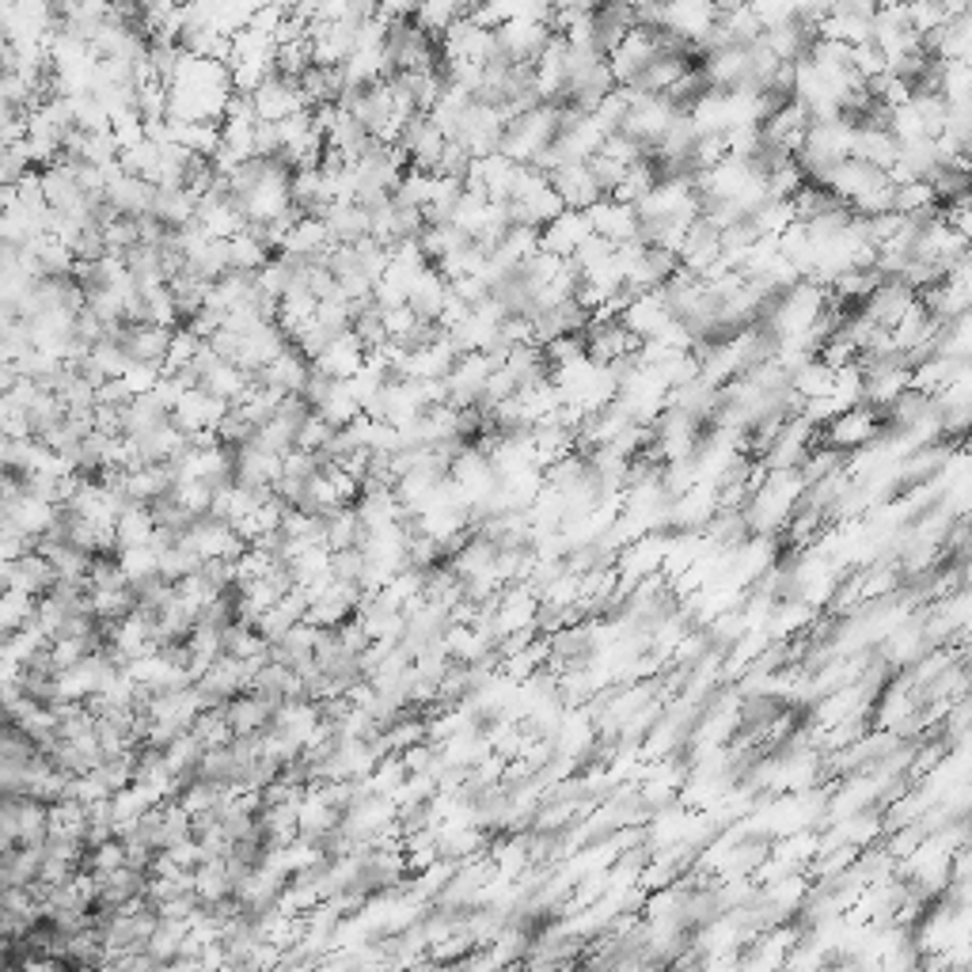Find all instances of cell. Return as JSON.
<instances>
[{
  "instance_id": "cell-9",
  "label": "cell",
  "mask_w": 972,
  "mask_h": 972,
  "mask_svg": "<svg viewBox=\"0 0 972 972\" xmlns=\"http://www.w3.org/2000/svg\"><path fill=\"white\" fill-rule=\"evenodd\" d=\"M251 103H255L259 122H281V118L308 111L304 92L293 77H281V72H270L267 80L251 92Z\"/></svg>"
},
{
  "instance_id": "cell-22",
  "label": "cell",
  "mask_w": 972,
  "mask_h": 972,
  "mask_svg": "<svg viewBox=\"0 0 972 972\" xmlns=\"http://www.w3.org/2000/svg\"><path fill=\"white\" fill-rule=\"evenodd\" d=\"M444 297H449V278L441 274L438 267H422L411 281V289H407V308L418 315V320L425 323H438L441 308H444Z\"/></svg>"
},
{
  "instance_id": "cell-31",
  "label": "cell",
  "mask_w": 972,
  "mask_h": 972,
  "mask_svg": "<svg viewBox=\"0 0 972 972\" xmlns=\"http://www.w3.org/2000/svg\"><path fill=\"white\" fill-rule=\"evenodd\" d=\"M152 535H157V521H152L149 505L130 502L122 513H118V521H114V551L144 548V543H152Z\"/></svg>"
},
{
  "instance_id": "cell-43",
  "label": "cell",
  "mask_w": 972,
  "mask_h": 972,
  "mask_svg": "<svg viewBox=\"0 0 972 972\" xmlns=\"http://www.w3.org/2000/svg\"><path fill=\"white\" fill-rule=\"evenodd\" d=\"M281 152V138H278V122H259L255 126V157L270 160Z\"/></svg>"
},
{
  "instance_id": "cell-29",
  "label": "cell",
  "mask_w": 972,
  "mask_h": 972,
  "mask_svg": "<svg viewBox=\"0 0 972 972\" xmlns=\"http://www.w3.org/2000/svg\"><path fill=\"white\" fill-rule=\"evenodd\" d=\"M198 213V194L190 187H163L152 198V217L163 224V229H183V224L194 221Z\"/></svg>"
},
{
  "instance_id": "cell-25",
  "label": "cell",
  "mask_w": 972,
  "mask_h": 972,
  "mask_svg": "<svg viewBox=\"0 0 972 972\" xmlns=\"http://www.w3.org/2000/svg\"><path fill=\"white\" fill-rule=\"evenodd\" d=\"M224 718L232 725V738H251V733H262L274 718V703H267L255 692H236L232 699H224Z\"/></svg>"
},
{
  "instance_id": "cell-40",
  "label": "cell",
  "mask_w": 972,
  "mask_h": 972,
  "mask_svg": "<svg viewBox=\"0 0 972 972\" xmlns=\"http://www.w3.org/2000/svg\"><path fill=\"white\" fill-rule=\"evenodd\" d=\"M597 152H604L608 160H615V163H623V168H631V163H639V160H647V144H639L634 138H627L623 130H615V133H608V138L601 141V149Z\"/></svg>"
},
{
  "instance_id": "cell-14",
  "label": "cell",
  "mask_w": 972,
  "mask_h": 972,
  "mask_svg": "<svg viewBox=\"0 0 972 972\" xmlns=\"http://www.w3.org/2000/svg\"><path fill=\"white\" fill-rule=\"evenodd\" d=\"M589 236H593V224H589L585 209H562L559 217H551V221L540 229V251L570 259Z\"/></svg>"
},
{
  "instance_id": "cell-15",
  "label": "cell",
  "mask_w": 972,
  "mask_h": 972,
  "mask_svg": "<svg viewBox=\"0 0 972 972\" xmlns=\"http://www.w3.org/2000/svg\"><path fill=\"white\" fill-rule=\"evenodd\" d=\"M308 372H312V361L297 347H285L274 361H267V365L255 372V384L270 388V392L278 395H301Z\"/></svg>"
},
{
  "instance_id": "cell-23",
  "label": "cell",
  "mask_w": 972,
  "mask_h": 972,
  "mask_svg": "<svg viewBox=\"0 0 972 972\" xmlns=\"http://www.w3.org/2000/svg\"><path fill=\"white\" fill-rule=\"evenodd\" d=\"M669 315L672 312L665 304V293H661V289H647V293H634L631 301L623 304L620 323L634 334V339H650V334H658V327L665 323Z\"/></svg>"
},
{
  "instance_id": "cell-8",
  "label": "cell",
  "mask_w": 972,
  "mask_h": 972,
  "mask_svg": "<svg viewBox=\"0 0 972 972\" xmlns=\"http://www.w3.org/2000/svg\"><path fill=\"white\" fill-rule=\"evenodd\" d=\"M551 34L555 31L543 20H510L498 27L494 39H498V53H502L505 61H513V66H532V58L548 47Z\"/></svg>"
},
{
  "instance_id": "cell-30",
  "label": "cell",
  "mask_w": 972,
  "mask_h": 972,
  "mask_svg": "<svg viewBox=\"0 0 972 972\" xmlns=\"http://www.w3.org/2000/svg\"><path fill=\"white\" fill-rule=\"evenodd\" d=\"M939 194L926 179H908V183H893V213L915 217V221H926V217H939Z\"/></svg>"
},
{
  "instance_id": "cell-2",
  "label": "cell",
  "mask_w": 972,
  "mask_h": 972,
  "mask_svg": "<svg viewBox=\"0 0 972 972\" xmlns=\"http://www.w3.org/2000/svg\"><path fill=\"white\" fill-rule=\"evenodd\" d=\"M677 114H680V107L672 103L669 96L627 88V114H623L620 130L639 144H647V149H658V141L669 133V126L677 122Z\"/></svg>"
},
{
  "instance_id": "cell-16",
  "label": "cell",
  "mask_w": 972,
  "mask_h": 972,
  "mask_svg": "<svg viewBox=\"0 0 972 972\" xmlns=\"http://www.w3.org/2000/svg\"><path fill=\"white\" fill-rule=\"evenodd\" d=\"M444 133L438 130V126L430 122L422 111H418L411 122L403 126V133H399V149L407 152V160H411V168H422V171H433L438 168V157L444 149Z\"/></svg>"
},
{
  "instance_id": "cell-18",
  "label": "cell",
  "mask_w": 972,
  "mask_h": 972,
  "mask_svg": "<svg viewBox=\"0 0 972 972\" xmlns=\"http://www.w3.org/2000/svg\"><path fill=\"white\" fill-rule=\"evenodd\" d=\"M176 327H160V323H118V342L130 353V361H152V365H163L168 358V342Z\"/></svg>"
},
{
  "instance_id": "cell-42",
  "label": "cell",
  "mask_w": 972,
  "mask_h": 972,
  "mask_svg": "<svg viewBox=\"0 0 972 972\" xmlns=\"http://www.w3.org/2000/svg\"><path fill=\"white\" fill-rule=\"evenodd\" d=\"M471 168V152L463 149L460 141H444L441 157H438V168H433V176H452V179H463Z\"/></svg>"
},
{
  "instance_id": "cell-36",
  "label": "cell",
  "mask_w": 972,
  "mask_h": 972,
  "mask_svg": "<svg viewBox=\"0 0 972 972\" xmlns=\"http://www.w3.org/2000/svg\"><path fill=\"white\" fill-rule=\"evenodd\" d=\"M190 733L202 741V749L229 744L232 741V725H229V718H224V707H206V711L190 722Z\"/></svg>"
},
{
  "instance_id": "cell-11",
  "label": "cell",
  "mask_w": 972,
  "mask_h": 972,
  "mask_svg": "<svg viewBox=\"0 0 972 972\" xmlns=\"http://www.w3.org/2000/svg\"><path fill=\"white\" fill-rule=\"evenodd\" d=\"M585 217L593 224V236H601L608 243H631L639 236V209L615 202V198H597L593 206H585Z\"/></svg>"
},
{
  "instance_id": "cell-10",
  "label": "cell",
  "mask_w": 972,
  "mask_h": 972,
  "mask_svg": "<svg viewBox=\"0 0 972 972\" xmlns=\"http://www.w3.org/2000/svg\"><path fill=\"white\" fill-rule=\"evenodd\" d=\"M232 403H224V399L209 395L202 384L187 388L183 399H179L176 407H171V422L179 425L183 433H198V430H217L221 425V418L229 414Z\"/></svg>"
},
{
  "instance_id": "cell-24",
  "label": "cell",
  "mask_w": 972,
  "mask_h": 972,
  "mask_svg": "<svg viewBox=\"0 0 972 972\" xmlns=\"http://www.w3.org/2000/svg\"><path fill=\"white\" fill-rule=\"evenodd\" d=\"M548 179H551V187H555V194L562 198V206H567V209H585V206H593L597 198H604L601 190H597L593 176H589L585 160L559 163Z\"/></svg>"
},
{
  "instance_id": "cell-28",
  "label": "cell",
  "mask_w": 972,
  "mask_h": 972,
  "mask_svg": "<svg viewBox=\"0 0 972 972\" xmlns=\"http://www.w3.org/2000/svg\"><path fill=\"white\" fill-rule=\"evenodd\" d=\"M688 69H692V66H688V53H680V50H661L658 58H653L650 66L639 72V80H634V88H639V92L665 96L669 88L677 84L680 77H684Z\"/></svg>"
},
{
  "instance_id": "cell-20",
  "label": "cell",
  "mask_w": 972,
  "mask_h": 972,
  "mask_svg": "<svg viewBox=\"0 0 972 972\" xmlns=\"http://www.w3.org/2000/svg\"><path fill=\"white\" fill-rule=\"evenodd\" d=\"M361 365H365V347H361L353 331H339L312 358V369H320L323 377H331V380H350Z\"/></svg>"
},
{
  "instance_id": "cell-26",
  "label": "cell",
  "mask_w": 972,
  "mask_h": 972,
  "mask_svg": "<svg viewBox=\"0 0 972 972\" xmlns=\"http://www.w3.org/2000/svg\"><path fill=\"white\" fill-rule=\"evenodd\" d=\"M53 585H58V574H53L50 559L42 555V551H23L20 559H12L8 589H20V593H31L34 601H39V597H47Z\"/></svg>"
},
{
  "instance_id": "cell-17",
  "label": "cell",
  "mask_w": 972,
  "mask_h": 972,
  "mask_svg": "<svg viewBox=\"0 0 972 972\" xmlns=\"http://www.w3.org/2000/svg\"><path fill=\"white\" fill-rule=\"evenodd\" d=\"M969 50H972V20H969V12L965 16H950V20H942L934 31L923 34V53H926V58L969 61Z\"/></svg>"
},
{
  "instance_id": "cell-7",
  "label": "cell",
  "mask_w": 972,
  "mask_h": 972,
  "mask_svg": "<svg viewBox=\"0 0 972 972\" xmlns=\"http://www.w3.org/2000/svg\"><path fill=\"white\" fill-rule=\"evenodd\" d=\"M881 183H889V171H881V168H874V163L855 160V157L832 163V168L824 171V179H821V187L829 190V194L840 198V202H848V206L855 202L859 194H866V190H874Z\"/></svg>"
},
{
  "instance_id": "cell-6",
  "label": "cell",
  "mask_w": 972,
  "mask_h": 972,
  "mask_svg": "<svg viewBox=\"0 0 972 972\" xmlns=\"http://www.w3.org/2000/svg\"><path fill=\"white\" fill-rule=\"evenodd\" d=\"M441 42H444V58H460V61H479V66H487V61L502 58L498 53V39L490 27H479L471 16H460V20H452L449 27L441 31Z\"/></svg>"
},
{
  "instance_id": "cell-37",
  "label": "cell",
  "mask_w": 972,
  "mask_h": 972,
  "mask_svg": "<svg viewBox=\"0 0 972 972\" xmlns=\"http://www.w3.org/2000/svg\"><path fill=\"white\" fill-rule=\"evenodd\" d=\"M118 567L130 578V585L157 578V548H152V543H144V548H122L118 551Z\"/></svg>"
},
{
  "instance_id": "cell-27",
  "label": "cell",
  "mask_w": 972,
  "mask_h": 972,
  "mask_svg": "<svg viewBox=\"0 0 972 972\" xmlns=\"http://www.w3.org/2000/svg\"><path fill=\"white\" fill-rule=\"evenodd\" d=\"M320 217L334 243H358L361 236H369V209L361 202H331Z\"/></svg>"
},
{
  "instance_id": "cell-45",
  "label": "cell",
  "mask_w": 972,
  "mask_h": 972,
  "mask_svg": "<svg viewBox=\"0 0 972 972\" xmlns=\"http://www.w3.org/2000/svg\"><path fill=\"white\" fill-rule=\"evenodd\" d=\"M832 4H835V0H790L794 16H798V20H805V23H816L821 16H829Z\"/></svg>"
},
{
  "instance_id": "cell-12",
  "label": "cell",
  "mask_w": 972,
  "mask_h": 972,
  "mask_svg": "<svg viewBox=\"0 0 972 972\" xmlns=\"http://www.w3.org/2000/svg\"><path fill=\"white\" fill-rule=\"evenodd\" d=\"M718 232L714 224H707L703 217H695L692 224H688V232H684V240H680V248H677V262H680V270H688V274H695V278H703L707 270L714 267L718 262V255H722V240H718Z\"/></svg>"
},
{
  "instance_id": "cell-38",
  "label": "cell",
  "mask_w": 972,
  "mask_h": 972,
  "mask_svg": "<svg viewBox=\"0 0 972 972\" xmlns=\"http://www.w3.org/2000/svg\"><path fill=\"white\" fill-rule=\"evenodd\" d=\"M84 851H88L84 866L92 870V874H111V870L126 866V843L118 840V835H107V840H99Z\"/></svg>"
},
{
  "instance_id": "cell-34",
  "label": "cell",
  "mask_w": 972,
  "mask_h": 972,
  "mask_svg": "<svg viewBox=\"0 0 972 972\" xmlns=\"http://www.w3.org/2000/svg\"><path fill=\"white\" fill-rule=\"evenodd\" d=\"M267 259H270V248L259 240L255 232H248V224H243L236 236H229V267L232 270H248V274H255Z\"/></svg>"
},
{
  "instance_id": "cell-39",
  "label": "cell",
  "mask_w": 972,
  "mask_h": 972,
  "mask_svg": "<svg viewBox=\"0 0 972 972\" xmlns=\"http://www.w3.org/2000/svg\"><path fill=\"white\" fill-rule=\"evenodd\" d=\"M331 438H334V425L327 422L323 414L308 411V414H304V422H301V430H297V444H293V449H304V452H323L327 444H331Z\"/></svg>"
},
{
  "instance_id": "cell-32",
  "label": "cell",
  "mask_w": 972,
  "mask_h": 972,
  "mask_svg": "<svg viewBox=\"0 0 972 972\" xmlns=\"http://www.w3.org/2000/svg\"><path fill=\"white\" fill-rule=\"evenodd\" d=\"M202 752H206L202 741H198L190 730H183V733H176V738L163 744L160 760H163V768H168L171 775L179 779V786H183V779L194 775V768H198V760H202Z\"/></svg>"
},
{
  "instance_id": "cell-33",
  "label": "cell",
  "mask_w": 972,
  "mask_h": 972,
  "mask_svg": "<svg viewBox=\"0 0 972 972\" xmlns=\"http://www.w3.org/2000/svg\"><path fill=\"white\" fill-rule=\"evenodd\" d=\"M312 411H315V414H323L327 422L334 425V430H342V425H350L353 418L361 414V403H358V399H353V392L347 388V380H334V384L327 388V395L312 407Z\"/></svg>"
},
{
  "instance_id": "cell-21",
  "label": "cell",
  "mask_w": 972,
  "mask_h": 972,
  "mask_svg": "<svg viewBox=\"0 0 972 972\" xmlns=\"http://www.w3.org/2000/svg\"><path fill=\"white\" fill-rule=\"evenodd\" d=\"M334 248L331 232H327L323 217L315 213H301L293 221V229L285 232V240H281V255H293V259H320L327 255V251Z\"/></svg>"
},
{
  "instance_id": "cell-35",
  "label": "cell",
  "mask_w": 972,
  "mask_h": 972,
  "mask_svg": "<svg viewBox=\"0 0 972 972\" xmlns=\"http://www.w3.org/2000/svg\"><path fill=\"white\" fill-rule=\"evenodd\" d=\"M653 183H658V171L650 168V160H639V163H631V168L623 171V179L615 183V190L608 198H615V202H627V206H639L642 198L650 194Z\"/></svg>"
},
{
  "instance_id": "cell-44",
  "label": "cell",
  "mask_w": 972,
  "mask_h": 972,
  "mask_svg": "<svg viewBox=\"0 0 972 972\" xmlns=\"http://www.w3.org/2000/svg\"><path fill=\"white\" fill-rule=\"evenodd\" d=\"M414 8H418V0H380L377 16L388 23H403V20H414Z\"/></svg>"
},
{
  "instance_id": "cell-4",
  "label": "cell",
  "mask_w": 972,
  "mask_h": 972,
  "mask_svg": "<svg viewBox=\"0 0 972 972\" xmlns=\"http://www.w3.org/2000/svg\"><path fill=\"white\" fill-rule=\"evenodd\" d=\"M824 425H829V430H824V444H832V449L840 452H855L881 433V411L870 403H851L848 411L829 418Z\"/></svg>"
},
{
  "instance_id": "cell-41",
  "label": "cell",
  "mask_w": 972,
  "mask_h": 972,
  "mask_svg": "<svg viewBox=\"0 0 972 972\" xmlns=\"http://www.w3.org/2000/svg\"><path fill=\"white\" fill-rule=\"evenodd\" d=\"M160 372H163V365H152V361H130V369L122 372L126 392H130V395L152 392V388H157V380H160Z\"/></svg>"
},
{
  "instance_id": "cell-19",
  "label": "cell",
  "mask_w": 972,
  "mask_h": 972,
  "mask_svg": "<svg viewBox=\"0 0 972 972\" xmlns=\"http://www.w3.org/2000/svg\"><path fill=\"white\" fill-rule=\"evenodd\" d=\"M308 42H312V66H342L353 53V23L350 20L308 23Z\"/></svg>"
},
{
  "instance_id": "cell-13",
  "label": "cell",
  "mask_w": 972,
  "mask_h": 972,
  "mask_svg": "<svg viewBox=\"0 0 972 972\" xmlns=\"http://www.w3.org/2000/svg\"><path fill=\"white\" fill-rule=\"evenodd\" d=\"M232 475L243 487H274L281 475V452L267 449L262 441H243L240 449H232Z\"/></svg>"
},
{
  "instance_id": "cell-1",
  "label": "cell",
  "mask_w": 972,
  "mask_h": 972,
  "mask_svg": "<svg viewBox=\"0 0 972 972\" xmlns=\"http://www.w3.org/2000/svg\"><path fill=\"white\" fill-rule=\"evenodd\" d=\"M559 133V107L555 103H540L524 114H513L502 130V141H498V152L510 157L517 163H529L543 144H551Z\"/></svg>"
},
{
  "instance_id": "cell-5",
  "label": "cell",
  "mask_w": 972,
  "mask_h": 972,
  "mask_svg": "<svg viewBox=\"0 0 972 972\" xmlns=\"http://www.w3.org/2000/svg\"><path fill=\"white\" fill-rule=\"evenodd\" d=\"M915 304H920V293H915L912 285H904V281L896 278H878V285L862 297L859 312L866 315V320H874L878 327H885V331H893Z\"/></svg>"
},
{
  "instance_id": "cell-3",
  "label": "cell",
  "mask_w": 972,
  "mask_h": 972,
  "mask_svg": "<svg viewBox=\"0 0 972 972\" xmlns=\"http://www.w3.org/2000/svg\"><path fill=\"white\" fill-rule=\"evenodd\" d=\"M714 20L718 12L711 0H661V31L688 47H699L711 34Z\"/></svg>"
}]
</instances>
